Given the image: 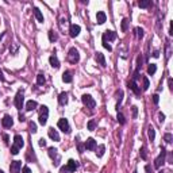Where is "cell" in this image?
Returning a JSON list of instances; mask_svg holds the SVG:
<instances>
[{"label":"cell","mask_w":173,"mask_h":173,"mask_svg":"<svg viewBox=\"0 0 173 173\" xmlns=\"http://www.w3.org/2000/svg\"><path fill=\"white\" fill-rule=\"evenodd\" d=\"M118 38V35H116V32L115 31H111V30H107L104 34H103V46L106 47L108 52H111L112 50V47H111V45L108 43L110 41H115V39Z\"/></svg>","instance_id":"1"},{"label":"cell","mask_w":173,"mask_h":173,"mask_svg":"<svg viewBox=\"0 0 173 173\" xmlns=\"http://www.w3.org/2000/svg\"><path fill=\"white\" fill-rule=\"evenodd\" d=\"M23 146H24V141H23V138H22V135L16 134L14 137V145H12V147H11V153L14 155L18 154L19 150H21Z\"/></svg>","instance_id":"2"},{"label":"cell","mask_w":173,"mask_h":173,"mask_svg":"<svg viewBox=\"0 0 173 173\" xmlns=\"http://www.w3.org/2000/svg\"><path fill=\"white\" fill-rule=\"evenodd\" d=\"M79 161H74V160H69L68 161V164L65 165V166H62L61 169H60V172L61 173H69V172H76V169L79 168Z\"/></svg>","instance_id":"3"},{"label":"cell","mask_w":173,"mask_h":173,"mask_svg":"<svg viewBox=\"0 0 173 173\" xmlns=\"http://www.w3.org/2000/svg\"><path fill=\"white\" fill-rule=\"evenodd\" d=\"M68 61L71 62V64H77L80 61V54L76 47H71L69 49V52H68Z\"/></svg>","instance_id":"4"},{"label":"cell","mask_w":173,"mask_h":173,"mask_svg":"<svg viewBox=\"0 0 173 173\" xmlns=\"http://www.w3.org/2000/svg\"><path fill=\"white\" fill-rule=\"evenodd\" d=\"M165 157H166V150H165V147H161V153H160L158 157L154 160V168L155 169H160V168L165 164Z\"/></svg>","instance_id":"5"},{"label":"cell","mask_w":173,"mask_h":173,"mask_svg":"<svg viewBox=\"0 0 173 173\" xmlns=\"http://www.w3.org/2000/svg\"><path fill=\"white\" fill-rule=\"evenodd\" d=\"M81 102L84 106H87V108H95L96 107V102H95V99L91 96V95H82L81 96Z\"/></svg>","instance_id":"6"},{"label":"cell","mask_w":173,"mask_h":173,"mask_svg":"<svg viewBox=\"0 0 173 173\" xmlns=\"http://www.w3.org/2000/svg\"><path fill=\"white\" fill-rule=\"evenodd\" d=\"M23 103H24V92H23V89H19L18 93H16V96H15L14 104H15V107H16L18 110H22Z\"/></svg>","instance_id":"7"},{"label":"cell","mask_w":173,"mask_h":173,"mask_svg":"<svg viewBox=\"0 0 173 173\" xmlns=\"http://www.w3.org/2000/svg\"><path fill=\"white\" fill-rule=\"evenodd\" d=\"M49 155L50 158L53 160V164L56 165V166H58L60 162H61V155L58 154V150L56 149V147H49Z\"/></svg>","instance_id":"8"},{"label":"cell","mask_w":173,"mask_h":173,"mask_svg":"<svg viewBox=\"0 0 173 173\" xmlns=\"http://www.w3.org/2000/svg\"><path fill=\"white\" fill-rule=\"evenodd\" d=\"M47 118H49V108L46 106H42V110H41V114H39V118H38V122L39 124L45 126L47 123Z\"/></svg>","instance_id":"9"},{"label":"cell","mask_w":173,"mask_h":173,"mask_svg":"<svg viewBox=\"0 0 173 173\" xmlns=\"http://www.w3.org/2000/svg\"><path fill=\"white\" fill-rule=\"evenodd\" d=\"M57 126H58V129H60V130H62V131H64L65 134H69V133H71L69 122H68V119H65V118H62V119H60V120H58Z\"/></svg>","instance_id":"10"},{"label":"cell","mask_w":173,"mask_h":173,"mask_svg":"<svg viewBox=\"0 0 173 173\" xmlns=\"http://www.w3.org/2000/svg\"><path fill=\"white\" fill-rule=\"evenodd\" d=\"M22 169V161H12L10 165V172L11 173H19Z\"/></svg>","instance_id":"11"},{"label":"cell","mask_w":173,"mask_h":173,"mask_svg":"<svg viewBox=\"0 0 173 173\" xmlns=\"http://www.w3.org/2000/svg\"><path fill=\"white\" fill-rule=\"evenodd\" d=\"M80 31H81V27L79 26V24H71V27H69V34H71V37H77L80 34Z\"/></svg>","instance_id":"12"},{"label":"cell","mask_w":173,"mask_h":173,"mask_svg":"<svg viewBox=\"0 0 173 173\" xmlns=\"http://www.w3.org/2000/svg\"><path fill=\"white\" fill-rule=\"evenodd\" d=\"M1 124H3V127H6V129H10V127H12V124H14V120H12V118L10 116V115H4V118L1 119Z\"/></svg>","instance_id":"13"},{"label":"cell","mask_w":173,"mask_h":173,"mask_svg":"<svg viewBox=\"0 0 173 173\" xmlns=\"http://www.w3.org/2000/svg\"><path fill=\"white\" fill-rule=\"evenodd\" d=\"M95 60H96L97 64L102 65L103 68H104V66L107 65V64H106V58H104V54H103V53H99V52H97V53L95 54Z\"/></svg>","instance_id":"14"},{"label":"cell","mask_w":173,"mask_h":173,"mask_svg":"<svg viewBox=\"0 0 173 173\" xmlns=\"http://www.w3.org/2000/svg\"><path fill=\"white\" fill-rule=\"evenodd\" d=\"M85 149L91 150V152L96 149V141H95L93 138H88V139H87V142H85Z\"/></svg>","instance_id":"15"},{"label":"cell","mask_w":173,"mask_h":173,"mask_svg":"<svg viewBox=\"0 0 173 173\" xmlns=\"http://www.w3.org/2000/svg\"><path fill=\"white\" fill-rule=\"evenodd\" d=\"M129 88L131 89L133 92H134L137 96H139L141 95V88H138V85H137V82L134 81V80H131V81L129 82Z\"/></svg>","instance_id":"16"},{"label":"cell","mask_w":173,"mask_h":173,"mask_svg":"<svg viewBox=\"0 0 173 173\" xmlns=\"http://www.w3.org/2000/svg\"><path fill=\"white\" fill-rule=\"evenodd\" d=\"M47 134H49V137L53 139V141H56V142H60V135H58V133L56 131V130L52 127V129H49L47 130Z\"/></svg>","instance_id":"17"},{"label":"cell","mask_w":173,"mask_h":173,"mask_svg":"<svg viewBox=\"0 0 173 173\" xmlns=\"http://www.w3.org/2000/svg\"><path fill=\"white\" fill-rule=\"evenodd\" d=\"M96 21H97V23H99V24H103L104 22L107 21V15L104 14L103 11H99L96 14Z\"/></svg>","instance_id":"18"},{"label":"cell","mask_w":173,"mask_h":173,"mask_svg":"<svg viewBox=\"0 0 173 173\" xmlns=\"http://www.w3.org/2000/svg\"><path fill=\"white\" fill-rule=\"evenodd\" d=\"M37 107H38V103H37L35 100H29V102L26 103V110H27V111H34Z\"/></svg>","instance_id":"19"},{"label":"cell","mask_w":173,"mask_h":173,"mask_svg":"<svg viewBox=\"0 0 173 173\" xmlns=\"http://www.w3.org/2000/svg\"><path fill=\"white\" fill-rule=\"evenodd\" d=\"M49 62H50V65H52L53 68H56V69H58V68H60V61H58V58H57L54 54L49 57Z\"/></svg>","instance_id":"20"},{"label":"cell","mask_w":173,"mask_h":173,"mask_svg":"<svg viewBox=\"0 0 173 173\" xmlns=\"http://www.w3.org/2000/svg\"><path fill=\"white\" fill-rule=\"evenodd\" d=\"M58 103L61 106H65L68 103V93L66 92H61V93L58 95Z\"/></svg>","instance_id":"21"},{"label":"cell","mask_w":173,"mask_h":173,"mask_svg":"<svg viewBox=\"0 0 173 173\" xmlns=\"http://www.w3.org/2000/svg\"><path fill=\"white\" fill-rule=\"evenodd\" d=\"M34 15H35V18H37V21L38 22H43V15H42V12H41V10L39 8H37V7H34Z\"/></svg>","instance_id":"22"},{"label":"cell","mask_w":173,"mask_h":173,"mask_svg":"<svg viewBox=\"0 0 173 173\" xmlns=\"http://www.w3.org/2000/svg\"><path fill=\"white\" fill-rule=\"evenodd\" d=\"M150 6H152V1L150 0H141V1H138V7L139 8H147Z\"/></svg>","instance_id":"23"},{"label":"cell","mask_w":173,"mask_h":173,"mask_svg":"<svg viewBox=\"0 0 173 173\" xmlns=\"http://www.w3.org/2000/svg\"><path fill=\"white\" fill-rule=\"evenodd\" d=\"M62 80H64V82H72V73L71 72H64V74H62Z\"/></svg>","instance_id":"24"},{"label":"cell","mask_w":173,"mask_h":173,"mask_svg":"<svg viewBox=\"0 0 173 173\" xmlns=\"http://www.w3.org/2000/svg\"><path fill=\"white\" fill-rule=\"evenodd\" d=\"M18 49H19V45L16 43V42L11 43V46H10V52H11V54H16L18 53Z\"/></svg>","instance_id":"25"},{"label":"cell","mask_w":173,"mask_h":173,"mask_svg":"<svg viewBox=\"0 0 173 173\" xmlns=\"http://www.w3.org/2000/svg\"><path fill=\"white\" fill-rule=\"evenodd\" d=\"M45 82H46V79H45V76L42 73H39L38 76H37V84H38V85H43Z\"/></svg>","instance_id":"26"},{"label":"cell","mask_w":173,"mask_h":173,"mask_svg":"<svg viewBox=\"0 0 173 173\" xmlns=\"http://www.w3.org/2000/svg\"><path fill=\"white\" fill-rule=\"evenodd\" d=\"M147 134H149V139H150V141H154V138H155V130L153 129V126H149V131H147Z\"/></svg>","instance_id":"27"},{"label":"cell","mask_w":173,"mask_h":173,"mask_svg":"<svg viewBox=\"0 0 173 173\" xmlns=\"http://www.w3.org/2000/svg\"><path fill=\"white\" fill-rule=\"evenodd\" d=\"M155 71H157V66H155V64H150L149 68H147V73H149L150 76H153V74L155 73Z\"/></svg>","instance_id":"28"},{"label":"cell","mask_w":173,"mask_h":173,"mask_svg":"<svg viewBox=\"0 0 173 173\" xmlns=\"http://www.w3.org/2000/svg\"><path fill=\"white\" fill-rule=\"evenodd\" d=\"M49 39H50V42H56L57 39H58L57 34L53 31V30H50V31H49Z\"/></svg>","instance_id":"29"},{"label":"cell","mask_w":173,"mask_h":173,"mask_svg":"<svg viewBox=\"0 0 173 173\" xmlns=\"http://www.w3.org/2000/svg\"><path fill=\"white\" fill-rule=\"evenodd\" d=\"M104 150H106V146H104V145H100V146L97 147V152H96L97 157H103V154H104Z\"/></svg>","instance_id":"30"},{"label":"cell","mask_w":173,"mask_h":173,"mask_svg":"<svg viewBox=\"0 0 173 173\" xmlns=\"http://www.w3.org/2000/svg\"><path fill=\"white\" fill-rule=\"evenodd\" d=\"M142 82H144V87H142V89H144V91H147V89H149V85H150L149 79H147V77H142Z\"/></svg>","instance_id":"31"},{"label":"cell","mask_w":173,"mask_h":173,"mask_svg":"<svg viewBox=\"0 0 173 173\" xmlns=\"http://www.w3.org/2000/svg\"><path fill=\"white\" fill-rule=\"evenodd\" d=\"M116 119H118V122H119L120 124H126V119H124V115L122 114V112H118Z\"/></svg>","instance_id":"32"},{"label":"cell","mask_w":173,"mask_h":173,"mask_svg":"<svg viewBox=\"0 0 173 173\" xmlns=\"http://www.w3.org/2000/svg\"><path fill=\"white\" fill-rule=\"evenodd\" d=\"M118 96H119V99H118V103H116V110L119 111L120 103H122V97H123V91H118Z\"/></svg>","instance_id":"33"},{"label":"cell","mask_w":173,"mask_h":173,"mask_svg":"<svg viewBox=\"0 0 173 173\" xmlns=\"http://www.w3.org/2000/svg\"><path fill=\"white\" fill-rule=\"evenodd\" d=\"M164 139H165V142H166V144H172V142H173L172 134H170V133H166V134L164 135Z\"/></svg>","instance_id":"34"},{"label":"cell","mask_w":173,"mask_h":173,"mask_svg":"<svg viewBox=\"0 0 173 173\" xmlns=\"http://www.w3.org/2000/svg\"><path fill=\"white\" fill-rule=\"evenodd\" d=\"M127 29H129V19L124 18L122 21V31H127Z\"/></svg>","instance_id":"35"},{"label":"cell","mask_w":173,"mask_h":173,"mask_svg":"<svg viewBox=\"0 0 173 173\" xmlns=\"http://www.w3.org/2000/svg\"><path fill=\"white\" fill-rule=\"evenodd\" d=\"M95 127H96V122H95V120H89L88 122V130L89 131H93Z\"/></svg>","instance_id":"36"},{"label":"cell","mask_w":173,"mask_h":173,"mask_svg":"<svg viewBox=\"0 0 173 173\" xmlns=\"http://www.w3.org/2000/svg\"><path fill=\"white\" fill-rule=\"evenodd\" d=\"M135 31H137V37H138V38H142V37H144V29L137 27V29H135Z\"/></svg>","instance_id":"37"},{"label":"cell","mask_w":173,"mask_h":173,"mask_svg":"<svg viewBox=\"0 0 173 173\" xmlns=\"http://www.w3.org/2000/svg\"><path fill=\"white\" fill-rule=\"evenodd\" d=\"M131 112H133V119H135V118L138 116V107L133 106L131 107Z\"/></svg>","instance_id":"38"},{"label":"cell","mask_w":173,"mask_h":173,"mask_svg":"<svg viewBox=\"0 0 173 173\" xmlns=\"http://www.w3.org/2000/svg\"><path fill=\"white\" fill-rule=\"evenodd\" d=\"M30 131L34 134V133H37V124L34 123V122H30Z\"/></svg>","instance_id":"39"},{"label":"cell","mask_w":173,"mask_h":173,"mask_svg":"<svg viewBox=\"0 0 173 173\" xmlns=\"http://www.w3.org/2000/svg\"><path fill=\"white\" fill-rule=\"evenodd\" d=\"M141 157H142V160H146V157H147L146 155V147L145 146L141 147Z\"/></svg>","instance_id":"40"},{"label":"cell","mask_w":173,"mask_h":173,"mask_svg":"<svg viewBox=\"0 0 173 173\" xmlns=\"http://www.w3.org/2000/svg\"><path fill=\"white\" fill-rule=\"evenodd\" d=\"M158 102H160L158 95H153V103H154V104H158Z\"/></svg>","instance_id":"41"},{"label":"cell","mask_w":173,"mask_h":173,"mask_svg":"<svg viewBox=\"0 0 173 173\" xmlns=\"http://www.w3.org/2000/svg\"><path fill=\"white\" fill-rule=\"evenodd\" d=\"M158 116H160V123H162V122H164V120H165V115L162 114V112H160V114H158Z\"/></svg>","instance_id":"42"},{"label":"cell","mask_w":173,"mask_h":173,"mask_svg":"<svg viewBox=\"0 0 173 173\" xmlns=\"http://www.w3.org/2000/svg\"><path fill=\"white\" fill-rule=\"evenodd\" d=\"M22 173H31V170H30L29 166H24L23 169H22Z\"/></svg>","instance_id":"43"},{"label":"cell","mask_w":173,"mask_h":173,"mask_svg":"<svg viewBox=\"0 0 173 173\" xmlns=\"http://www.w3.org/2000/svg\"><path fill=\"white\" fill-rule=\"evenodd\" d=\"M168 84H169L170 91H173V80H172V79H169V80H168Z\"/></svg>","instance_id":"44"},{"label":"cell","mask_w":173,"mask_h":173,"mask_svg":"<svg viewBox=\"0 0 173 173\" xmlns=\"http://www.w3.org/2000/svg\"><path fill=\"white\" fill-rule=\"evenodd\" d=\"M39 146H46V141H45L43 138H41V139H39Z\"/></svg>","instance_id":"45"},{"label":"cell","mask_w":173,"mask_h":173,"mask_svg":"<svg viewBox=\"0 0 173 173\" xmlns=\"http://www.w3.org/2000/svg\"><path fill=\"white\" fill-rule=\"evenodd\" d=\"M169 35H173V23L170 22V26H169Z\"/></svg>","instance_id":"46"},{"label":"cell","mask_w":173,"mask_h":173,"mask_svg":"<svg viewBox=\"0 0 173 173\" xmlns=\"http://www.w3.org/2000/svg\"><path fill=\"white\" fill-rule=\"evenodd\" d=\"M0 80H1V81H4V80H6V77H4L3 71H1V69H0Z\"/></svg>","instance_id":"47"},{"label":"cell","mask_w":173,"mask_h":173,"mask_svg":"<svg viewBox=\"0 0 173 173\" xmlns=\"http://www.w3.org/2000/svg\"><path fill=\"white\" fill-rule=\"evenodd\" d=\"M153 57H155V58H158V57H160V52H158V50H155L154 53H153Z\"/></svg>","instance_id":"48"},{"label":"cell","mask_w":173,"mask_h":173,"mask_svg":"<svg viewBox=\"0 0 173 173\" xmlns=\"http://www.w3.org/2000/svg\"><path fill=\"white\" fill-rule=\"evenodd\" d=\"M3 139H4V142H6V144L8 145V135L4 134V135H3Z\"/></svg>","instance_id":"49"},{"label":"cell","mask_w":173,"mask_h":173,"mask_svg":"<svg viewBox=\"0 0 173 173\" xmlns=\"http://www.w3.org/2000/svg\"><path fill=\"white\" fill-rule=\"evenodd\" d=\"M146 172H147V173H150V172H152V168H150L149 165H147V166H146Z\"/></svg>","instance_id":"50"},{"label":"cell","mask_w":173,"mask_h":173,"mask_svg":"<svg viewBox=\"0 0 173 173\" xmlns=\"http://www.w3.org/2000/svg\"><path fill=\"white\" fill-rule=\"evenodd\" d=\"M158 173H164V172H162V170H160V172H158Z\"/></svg>","instance_id":"51"},{"label":"cell","mask_w":173,"mask_h":173,"mask_svg":"<svg viewBox=\"0 0 173 173\" xmlns=\"http://www.w3.org/2000/svg\"><path fill=\"white\" fill-rule=\"evenodd\" d=\"M0 173H4V172H3V170H0Z\"/></svg>","instance_id":"52"}]
</instances>
